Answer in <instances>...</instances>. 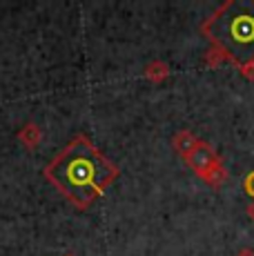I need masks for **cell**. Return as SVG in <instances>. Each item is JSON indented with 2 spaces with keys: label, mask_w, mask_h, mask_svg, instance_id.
Returning a JSON list of instances; mask_svg holds the SVG:
<instances>
[{
  "label": "cell",
  "mask_w": 254,
  "mask_h": 256,
  "mask_svg": "<svg viewBox=\"0 0 254 256\" xmlns=\"http://www.w3.org/2000/svg\"><path fill=\"white\" fill-rule=\"evenodd\" d=\"M226 178H228V172H226V167H223V163H221V165H216L212 172H208V174L203 176L205 183H210V185H214V187L221 185Z\"/></svg>",
  "instance_id": "cell-5"
},
{
  "label": "cell",
  "mask_w": 254,
  "mask_h": 256,
  "mask_svg": "<svg viewBox=\"0 0 254 256\" xmlns=\"http://www.w3.org/2000/svg\"><path fill=\"white\" fill-rule=\"evenodd\" d=\"M201 32L214 42V49L232 58L248 78H254V0H230L221 4Z\"/></svg>",
  "instance_id": "cell-2"
},
{
  "label": "cell",
  "mask_w": 254,
  "mask_h": 256,
  "mask_svg": "<svg viewBox=\"0 0 254 256\" xmlns=\"http://www.w3.org/2000/svg\"><path fill=\"white\" fill-rule=\"evenodd\" d=\"M196 142H198V138H194L190 132H178V134L174 136V147L178 150V154L183 156V158L196 147Z\"/></svg>",
  "instance_id": "cell-4"
},
{
  "label": "cell",
  "mask_w": 254,
  "mask_h": 256,
  "mask_svg": "<svg viewBox=\"0 0 254 256\" xmlns=\"http://www.w3.org/2000/svg\"><path fill=\"white\" fill-rule=\"evenodd\" d=\"M185 163H188V165L192 167V170L203 178L208 172H212L216 165H221V158H218L216 152H214L212 147L208 145V142L198 140L196 147H194V150L190 152L188 156H185Z\"/></svg>",
  "instance_id": "cell-3"
},
{
  "label": "cell",
  "mask_w": 254,
  "mask_h": 256,
  "mask_svg": "<svg viewBox=\"0 0 254 256\" xmlns=\"http://www.w3.org/2000/svg\"><path fill=\"white\" fill-rule=\"evenodd\" d=\"M236 256H254V250H250V248H246V250H241Z\"/></svg>",
  "instance_id": "cell-7"
},
{
  "label": "cell",
  "mask_w": 254,
  "mask_h": 256,
  "mask_svg": "<svg viewBox=\"0 0 254 256\" xmlns=\"http://www.w3.org/2000/svg\"><path fill=\"white\" fill-rule=\"evenodd\" d=\"M248 216H250V218L254 220V203L250 205V208H248Z\"/></svg>",
  "instance_id": "cell-8"
},
{
  "label": "cell",
  "mask_w": 254,
  "mask_h": 256,
  "mask_svg": "<svg viewBox=\"0 0 254 256\" xmlns=\"http://www.w3.org/2000/svg\"><path fill=\"white\" fill-rule=\"evenodd\" d=\"M52 183L78 210H87L118 176V167L100 154L87 136H74L42 170Z\"/></svg>",
  "instance_id": "cell-1"
},
{
  "label": "cell",
  "mask_w": 254,
  "mask_h": 256,
  "mask_svg": "<svg viewBox=\"0 0 254 256\" xmlns=\"http://www.w3.org/2000/svg\"><path fill=\"white\" fill-rule=\"evenodd\" d=\"M243 185H246V192H248V194H250L252 198H254V172H250V174L246 176V183H243Z\"/></svg>",
  "instance_id": "cell-6"
}]
</instances>
